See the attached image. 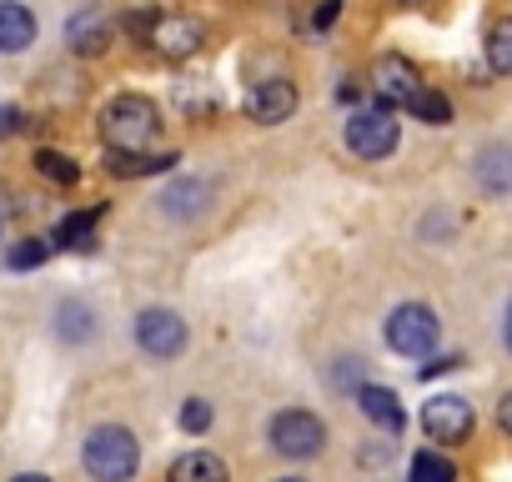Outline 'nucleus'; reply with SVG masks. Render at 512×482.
I'll use <instances>...</instances> for the list:
<instances>
[{
  "label": "nucleus",
  "instance_id": "f257e3e1",
  "mask_svg": "<svg viewBox=\"0 0 512 482\" xmlns=\"http://www.w3.org/2000/svg\"><path fill=\"white\" fill-rule=\"evenodd\" d=\"M156 131H161V111L146 96H116L101 111V136L111 151H151Z\"/></svg>",
  "mask_w": 512,
  "mask_h": 482
},
{
  "label": "nucleus",
  "instance_id": "f03ea898",
  "mask_svg": "<svg viewBox=\"0 0 512 482\" xmlns=\"http://www.w3.org/2000/svg\"><path fill=\"white\" fill-rule=\"evenodd\" d=\"M81 457H86V472L96 482H131L136 467H141V447H136L131 427H116V422L96 427L86 437V452Z\"/></svg>",
  "mask_w": 512,
  "mask_h": 482
},
{
  "label": "nucleus",
  "instance_id": "7ed1b4c3",
  "mask_svg": "<svg viewBox=\"0 0 512 482\" xmlns=\"http://www.w3.org/2000/svg\"><path fill=\"white\" fill-rule=\"evenodd\" d=\"M267 437H272V447H277L282 457L302 462V457H317V452H322V442H327V427H322V417H317V412L287 407V412H277V417H272Z\"/></svg>",
  "mask_w": 512,
  "mask_h": 482
},
{
  "label": "nucleus",
  "instance_id": "20e7f679",
  "mask_svg": "<svg viewBox=\"0 0 512 482\" xmlns=\"http://www.w3.org/2000/svg\"><path fill=\"white\" fill-rule=\"evenodd\" d=\"M437 332H442L437 327V312L422 307V302H407V307H397L387 317V347L402 352V357H427L437 347Z\"/></svg>",
  "mask_w": 512,
  "mask_h": 482
},
{
  "label": "nucleus",
  "instance_id": "39448f33",
  "mask_svg": "<svg viewBox=\"0 0 512 482\" xmlns=\"http://www.w3.org/2000/svg\"><path fill=\"white\" fill-rule=\"evenodd\" d=\"M201 41H206V26H201L196 16H156V21L146 26V46H151L156 56H166V61L196 56Z\"/></svg>",
  "mask_w": 512,
  "mask_h": 482
},
{
  "label": "nucleus",
  "instance_id": "423d86ee",
  "mask_svg": "<svg viewBox=\"0 0 512 482\" xmlns=\"http://www.w3.org/2000/svg\"><path fill=\"white\" fill-rule=\"evenodd\" d=\"M347 146L362 156V161H382L397 151V116L392 111H357L347 121Z\"/></svg>",
  "mask_w": 512,
  "mask_h": 482
},
{
  "label": "nucleus",
  "instance_id": "0eeeda50",
  "mask_svg": "<svg viewBox=\"0 0 512 482\" xmlns=\"http://www.w3.org/2000/svg\"><path fill=\"white\" fill-rule=\"evenodd\" d=\"M136 342H141L146 357L171 362V357H181V347H186V322H181L176 312H166V307H151V312L136 317Z\"/></svg>",
  "mask_w": 512,
  "mask_h": 482
},
{
  "label": "nucleus",
  "instance_id": "6e6552de",
  "mask_svg": "<svg viewBox=\"0 0 512 482\" xmlns=\"http://www.w3.org/2000/svg\"><path fill=\"white\" fill-rule=\"evenodd\" d=\"M422 427H427L432 442H467V432H472V407H467L462 397L442 392V397H432V402L422 407Z\"/></svg>",
  "mask_w": 512,
  "mask_h": 482
},
{
  "label": "nucleus",
  "instance_id": "1a4fd4ad",
  "mask_svg": "<svg viewBox=\"0 0 512 482\" xmlns=\"http://www.w3.org/2000/svg\"><path fill=\"white\" fill-rule=\"evenodd\" d=\"M372 91L387 101V106H412V96L422 91V76L407 56H382L372 66Z\"/></svg>",
  "mask_w": 512,
  "mask_h": 482
},
{
  "label": "nucleus",
  "instance_id": "9d476101",
  "mask_svg": "<svg viewBox=\"0 0 512 482\" xmlns=\"http://www.w3.org/2000/svg\"><path fill=\"white\" fill-rule=\"evenodd\" d=\"M297 111V86L292 81H256L251 96H246V116L262 121V126H277Z\"/></svg>",
  "mask_w": 512,
  "mask_h": 482
},
{
  "label": "nucleus",
  "instance_id": "9b49d317",
  "mask_svg": "<svg viewBox=\"0 0 512 482\" xmlns=\"http://www.w3.org/2000/svg\"><path fill=\"white\" fill-rule=\"evenodd\" d=\"M36 41V16L21 0H0V56H16Z\"/></svg>",
  "mask_w": 512,
  "mask_h": 482
},
{
  "label": "nucleus",
  "instance_id": "f8f14e48",
  "mask_svg": "<svg viewBox=\"0 0 512 482\" xmlns=\"http://www.w3.org/2000/svg\"><path fill=\"white\" fill-rule=\"evenodd\" d=\"M357 407L382 427V432H402L407 427V412H402V402H397V392H387V387H357Z\"/></svg>",
  "mask_w": 512,
  "mask_h": 482
},
{
  "label": "nucleus",
  "instance_id": "ddd939ff",
  "mask_svg": "<svg viewBox=\"0 0 512 482\" xmlns=\"http://www.w3.org/2000/svg\"><path fill=\"white\" fill-rule=\"evenodd\" d=\"M106 41H111L106 16L81 11V16H71V21H66V46H71V51H81V56H101V51H106Z\"/></svg>",
  "mask_w": 512,
  "mask_h": 482
},
{
  "label": "nucleus",
  "instance_id": "4468645a",
  "mask_svg": "<svg viewBox=\"0 0 512 482\" xmlns=\"http://www.w3.org/2000/svg\"><path fill=\"white\" fill-rule=\"evenodd\" d=\"M171 166H176L171 151H161V156L156 151H106V171L126 176V181L131 176H156V171H171Z\"/></svg>",
  "mask_w": 512,
  "mask_h": 482
},
{
  "label": "nucleus",
  "instance_id": "2eb2a0df",
  "mask_svg": "<svg viewBox=\"0 0 512 482\" xmlns=\"http://www.w3.org/2000/svg\"><path fill=\"white\" fill-rule=\"evenodd\" d=\"M166 482H231V477H226V462L216 452H181L171 462Z\"/></svg>",
  "mask_w": 512,
  "mask_h": 482
},
{
  "label": "nucleus",
  "instance_id": "dca6fc26",
  "mask_svg": "<svg viewBox=\"0 0 512 482\" xmlns=\"http://www.w3.org/2000/svg\"><path fill=\"white\" fill-rule=\"evenodd\" d=\"M96 221H101V206L66 216V221L56 226V247H66V252H91V247H96Z\"/></svg>",
  "mask_w": 512,
  "mask_h": 482
},
{
  "label": "nucleus",
  "instance_id": "f3484780",
  "mask_svg": "<svg viewBox=\"0 0 512 482\" xmlns=\"http://www.w3.org/2000/svg\"><path fill=\"white\" fill-rule=\"evenodd\" d=\"M161 206H166L171 216H191V211L206 206V186H201V181H176V186L161 191Z\"/></svg>",
  "mask_w": 512,
  "mask_h": 482
},
{
  "label": "nucleus",
  "instance_id": "a211bd4d",
  "mask_svg": "<svg viewBox=\"0 0 512 482\" xmlns=\"http://www.w3.org/2000/svg\"><path fill=\"white\" fill-rule=\"evenodd\" d=\"M487 66L497 76H512V16H502L492 31H487Z\"/></svg>",
  "mask_w": 512,
  "mask_h": 482
},
{
  "label": "nucleus",
  "instance_id": "6ab92c4d",
  "mask_svg": "<svg viewBox=\"0 0 512 482\" xmlns=\"http://www.w3.org/2000/svg\"><path fill=\"white\" fill-rule=\"evenodd\" d=\"M36 171L46 181H56V186H76L81 181V166L71 156H61V151H36Z\"/></svg>",
  "mask_w": 512,
  "mask_h": 482
},
{
  "label": "nucleus",
  "instance_id": "aec40b11",
  "mask_svg": "<svg viewBox=\"0 0 512 482\" xmlns=\"http://www.w3.org/2000/svg\"><path fill=\"white\" fill-rule=\"evenodd\" d=\"M407 111H412L417 121H427V126H447V121H452V106H447V96H437V91H427V86L412 96V106H407Z\"/></svg>",
  "mask_w": 512,
  "mask_h": 482
},
{
  "label": "nucleus",
  "instance_id": "412c9836",
  "mask_svg": "<svg viewBox=\"0 0 512 482\" xmlns=\"http://www.w3.org/2000/svg\"><path fill=\"white\" fill-rule=\"evenodd\" d=\"M412 482H457V467L442 452H417L412 457Z\"/></svg>",
  "mask_w": 512,
  "mask_h": 482
},
{
  "label": "nucleus",
  "instance_id": "4be33fe9",
  "mask_svg": "<svg viewBox=\"0 0 512 482\" xmlns=\"http://www.w3.org/2000/svg\"><path fill=\"white\" fill-rule=\"evenodd\" d=\"M46 257H51V241L31 236V241H21V247L6 252V267L11 272H31V267H46Z\"/></svg>",
  "mask_w": 512,
  "mask_h": 482
},
{
  "label": "nucleus",
  "instance_id": "5701e85b",
  "mask_svg": "<svg viewBox=\"0 0 512 482\" xmlns=\"http://www.w3.org/2000/svg\"><path fill=\"white\" fill-rule=\"evenodd\" d=\"M477 171H482V186H497V191H507V186H512V151H487Z\"/></svg>",
  "mask_w": 512,
  "mask_h": 482
},
{
  "label": "nucleus",
  "instance_id": "b1692460",
  "mask_svg": "<svg viewBox=\"0 0 512 482\" xmlns=\"http://www.w3.org/2000/svg\"><path fill=\"white\" fill-rule=\"evenodd\" d=\"M61 337H71V342H86V337H91V307H81V302H66V307H61Z\"/></svg>",
  "mask_w": 512,
  "mask_h": 482
},
{
  "label": "nucleus",
  "instance_id": "393cba45",
  "mask_svg": "<svg viewBox=\"0 0 512 482\" xmlns=\"http://www.w3.org/2000/svg\"><path fill=\"white\" fill-rule=\"evenodd\" d=\"M181 427H186V432H206V427H211V407H206L201 397H191V402L181 407Z\"/></svg>",
  "mask_w": 512,
  "mask_h": 482
},
{
  "label": "nucleus",
  "instance_id": "a878e982",
  "mask_svg": "<svg viewBox=\"0 0 512 482\" xmlns=\"http://www.w3.org/2000/svg\"><path fill=\"white\" fill-rule=\"evenodd\" d=\"M21 111H11V106H0V136H11V131H21Z\"/></svg>",
  "mask_w": 512,
  "mask_h": 482
},
{
  "label": "nucleus",
  "instance_id": "bb28decb",
  "mask_svg": "<svg viewBox=\"0 0 512 482\" xmlns=\"http://www.w3.org/2000/svg\"><path fill=\"white\" fill-rule=\"evenodd\" d=\"M497 427H502V432L512 437V392H507V397L497 402Z\"/></svg>",
  "mask_w": 512,
  "mask_h": 482
},
{
  "label": "nucleus",
  "instance_id": "cd10ccee",
  "mask_svg": "<svg viewBox=\"0 0 512 482\" xmlns=\"http://www.w3.org/2000/svg\"><path fill=\"white\" fill-rule=\"evenodd\" d=\"M457 367V357H437L432 367H422V377H437V372H452Z\"/></svg>",
  "mask_w": 512,
  "mask_h": 482
},
{
  "label": "nucleus",
  "instance_id": "c85d7f7f",
  "mask_svg": "<svg viewBox=\"0 0 512 482\" xmlns=\"http://www.w3.org/2000/svg\"><path fill=\"white\" fill-rule=\"evenodd\" d=\"M332 21H337V0H327V6H322V11H317V26H322V31H327V26H332Z\"/></svg>",
  "mask_w": 512,
  "mask_h": 482
},
{
  "label": "nucleus",
  "instance_id": "c756f323",
  "mask_svg": "<svg viewBox=\"0 0 512 482\" xmlns=\"http://www.w3.org/2000/svg\"><path fill=\"white\" fill-rule=\"evenodd\" d=\"M11 482H51V477H41V472H21V477H11Z\"/></svg>",
  "mask_w": 512,
  "mask_h": 482
},
{
  "label": "nucleus",
  "instance_id": "7c9ffc66",
  "mask_svg": "<svg viewBox=\"0 0 512 482\" xmlns=\"http://www.w3.org/2000/svg\"><path fill=\"white\" fill-rule=\"evenodd\" d=\"M507 347H512V307H507Z\"/></svg>",
  "mask_w": 512,
  "mask_h": 482
},
{
  "label": "nucleus",
  "instance_id": "2f4dec72",
  "mask_svg": "<svg viewBox=\"0 0 512 482\" xmlns=\"http://www.w3.org/2000/svg\"><path fill=\"white\" fill-rule=\"evenodd\" d=\"M397 6H422V0H397Z\"/></svg>",
  "mask_w": 512,
  "mask_h": 482
},
{
  "label": "nucleus",
  "instance_id": "473e14b6",
  "mask_svg": "<svg viewBox=\"0 0 512 482\" xmlns=\"http://www.w3.org/2000/svg\"><path fill=\"white\" fill-rule=\"evenodd\" d=\"M277 482H302V477H277Z\"/></svg>",
  "mask_w": 512,
  "mask_h": 482
}]
</instances>
